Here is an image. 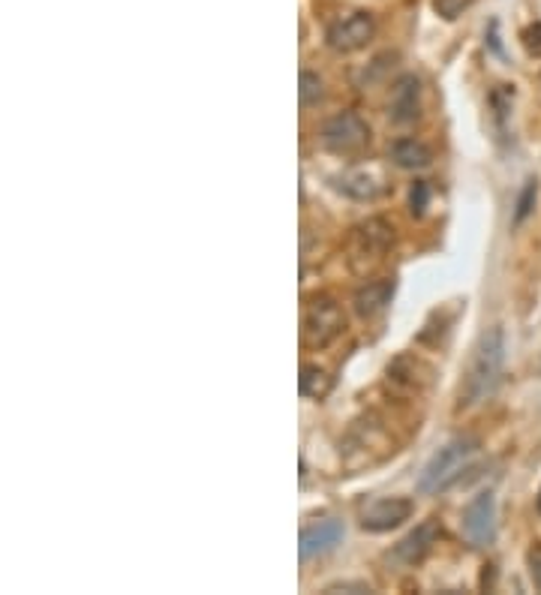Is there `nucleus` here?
<instances>
[{
  "instance_id": "15",
  "label": "nucleus",
  "mask_w": 541,
  "mask_h": 595,
  "mask_svg": "<svg viewBox=\"0 0 541 595\" xmlns=\"http://www.w3.org/2000/svg\"><path fill=\"white\" fill-rule=\"evenodd\" d=\"M298 388L310 400H325L334 388V376L328 370H322L319 364H304L301 376H298Z\"/></svg>"
},
{
  "instance_id": "13",
  "label": "nucleus",
  "mask_w": 541,
  "mask_h": 595,
  "mask_svg": "<svg viewBox=\"0 0 541 595\" xmlns=\"http://www.w3.org/2000/svg\"><path fill=\"white\" fill-rule=\"evenodd\" d=\"M394 289H397V283H394V280H388V277H385V280H373V283L361 286V289L355 292V298H352L355 313H358L361 319H373V316H379V313L391 304Z\"/></svg>"
},
{
  "instance_id": "17",
  "label": "nucleus",
  "mask_w": 541,
  "mask_h": 595,
  "mask_svg": "<svg viewBox=\"0 0 541 595\" xmlns=\"http://www.w3.org/2000/svg\"><path fill=\"white\" fill-rule=\"evenodd\" d=\"M535 199H538V181H535V178H529V181L523 184L520 196H517V205H514V226H520V223L532 214Z\"/></svg>"
},
{
  "instance_id": "3",
  "label": "nucleus",
  "mask_w": 541,
  "mask_h": 595,
  "mask_svg": "<svg viewBox=\"0 0 541 595\" xmlns=\"http://www.w3.org/2000/svg\"><path fill=\"white\" fill-rule=\"evenodd\" d=\"M322 145L325 151L337 157H358L370 145V127L355 112H340L322 127Z\"/></svg>"
},
{
  "instance_id": "6",
  "label": "nucleus",
  "mask_w": 541,
  "mask_h": 595,
  "mask_svg": "<svg viewBox=\"0 0 541 595\" xmlns=\"http://www.w3.org/2000/svg\"><path fill=\"white\" fill-rule=\"evenodd\" d=\"M376 34V22L370 13H352L340 22H334L325 34L328 40V49L337 52V55H352L358 49H364Z\"/></svg>"
},
{
  "instance_id": "9",
  "label": "nucleus",
  "mask_w": 541,
  "mask_h": 595,
  "mask_svg": "<svg viewBox=\"0 0 541 595\" xmlns=\"http://www.w3.org/2000/svg\"><path fill=\"white\" fill-rule=\"evenodd\" d=\"M439 520H424V523H418L409 535H403L397 544H394V553H391V559L394 562H400V565H406V568H412V565H418L430 550H433V544H436V538H439Z\"/></svg>"
},
{
  "instance_id": "8",
  "label": "nucleus",
  "mask_w": 541,
  "mask_h": 595,
  "mask_svg": "<svg viewBox=\"0 0 541 595\" xmlns=\"http://www.w3.org/2000/svg\"><path fill=\"white\" fill-rule=\"evenodd\" d=\"M409 517H412V499H406V496H385V499H376L361 514V526L367 532H391V529H397Z\"/></svg>"
},
{
  "instance_id": "16",
  "label": "nucleus",
  "mask_w": 541,
  "mask_h": 595,
  "mask_svg": "<svg viewBox=\"0 0 541 595\" xmlns=\"http://www.w3.org/2000/svg\"><path fill=\"white\" fill-rule=\"evenodd\" d=\"M298 94H301V106H304V109L319 106L322 97H325V82H322L316 73L304 70V73H301V82H298Z\"/></svg>"
},
{
  "instance_id": "2",
  "label": "nucleus",
  "mask_w": 541,
  "mask_h": 595,
  "mask_svg": "<svg viewBox=\"0 0 541 595\" xmlns=\"http://www.w3.org/2000/svg\"><path fill=\"white\" fill-rule=\"evenodd\" d=\"M478 439L475 436H457L448 445H442L424 466L421 478H418V493H442L454 484L463 481V472L469 469L466 460L478 451Z\"/></svg>"
},
{
  "instance_id": "10",
  "label": "nucleus",
  "mask_w": 541,
  "mask_h": 595,
  "mask_svg": "<svg viewBox=\"0 0 541 595\" xmlns=\"http://www.w3.org/2000/svg\"><path fill=\"white\" fill-rule=\"evenodd\" d=\"M421 82L415 76H400L391 91V121L412 124L421 115Z\"/></svg>"
},
{
  "instance_id": "12",
  "label": "nucleus",
  "mask_w": 541,
  "mask_h": 595,
  "mask_svg": "<svg viewBox=\"0 0 541 595\" xmlns=\"http://www.w3.org/2000/svg\"><path fill=\"white\" fill-rule=\"evenodd\" d=\"M334 184H337V190H340V193H346V196H349V199H355V202H373V199H379V196H382V190H385L382 178H379V175H373V172H367V169L343 172V175H337V178H334Z\"/></svg>"
},
{
  "instance_id": "5",
  "label": "nucleus",
  "mask_w": 541,
  "mask_h": 595,
  "mask_svg": "<svg viewBox=\"0 0 541 595\" xmlns=\"http://www.w3.org/2000/svg\"><path fill=\"white\" fill-rule=\"evenodd\" d=\"M463 535L472 547H490L496 538V496L493 490L478 493L463 511Z\"/></svg>"
},
{
  "instance_id": "11",
  "label": "nucleus",
  "mask_w": 541,
  "mask_h": 595,
  "mask_svg": "<svg viewBox=\"0 0 541 595\" xmlns=\"http://www.w3.org/2000/svg\"><path fill=\"white\" fill-rule=\"evenodd\" d=\"M391 244H394V229L379 217H373V220H367L355 229V253L364 256V259L367 256L382 259L391 250Z\"/></svg>"
},
{
  "instance_id": "18",
  "label": "nucleus",
  "mask_w": 541,
  "mask_h": 595,
  "mask_svg": "<svg viewBox=\"0 0 541 595\" xmlns=\"http://www.w3.org/2000/svg\"><path fill=\"white\" fill-rule=\"evenodd\" d=\"M427 205H430V184L427 181H415L412 190H409V208H412V214L421 217L427 211Z\"/></svg>"
},
{
  "instance_id": "21",
  "label": "nucleus",
  "mask_w": 541,
  "mask_h": 595,
  "mask_svg": "<svg viewBox=\"0 0 541 595\" xmlns=\"http://www.w3.org/2000/svg\"><path fill=\"white\" fill-rule=\"evenodd\" d=\"M535 505H538V514H541V493H538V499H535Z\"/></svg>"
},
{
  "instance_id": "7",
  "label": "nucleus",
  "mask_w": 541,
  "mask_h": 595,
  "mask_svg": "<svg viewBox=\"0 0 541 595\" xmlns=\"http://www.w3.org/2000/svg\"><path fill=\"white\" fill-rule=\"evenodd\" d=\"M346 535V526L343 520L337 517H325V520H316L310 526L301 529V538H298V553H301V562H310L316 556H325L331 553Z\"/></svg>"
},
{
  "instance_id": "4",
  "label": "nucleus",
  "mask_w": 541,
  "mask_h": 595,
  "mask_svg": "<svg viewBox=\"0 0 541 595\" xmlns=\"http://www.w3.org/2000/svg\"><path fill=\"white\" fill-rule=\"evenodd\" d=\"M346 328V319H343V310L334 298L328 295H319L310 301L307 313H304V343L310 349H325L331 346Z\"/></svg>"
},
{
  "instance_id": "14",
  "label": "nucleus",
  "mask_w": 541,
  "mask_h": 595,
  "mask_svg": "<svg viewBox=\"0 0 541 595\" xmlns=\"http://www.w3.org/2000/svg\"><path fill=\"white\" fill-rule=\"evenodd\" d=\"M391 163L400 166V169H409V172H418V169H427L433 163V151L418 142V139H397L388 151Z\"/></svg>"
},
{
  "instance_id": "20",
  "label": "nucleus",
  "mask_w": 541,
  "mask_h": 595,
  "mask_svg": "<svg viewBox=\"0 0 541 595\" xmlns=\"http://www.w3.org/2000/svg\"><path fill=\"white\" fill-rule=\"evenodd\" d=\"M370 592V586L367 583H334V586H328L325 592Z\"/></svg>"
},
{
  "instance_id": "1",
  "label": "nucleus",
  "mask_w": 541,
  "mask_h": 595,
  "mask_svg": "<svg viewBox=\"0 0 541 595\" xmlns=\"http://www.w3.org/2000/svg\"><path fill=\"white\" fill-rule=\"evenodd\" d=\"M502 367H505V331L493 325L481 334V340L472 349V361L460 385V409H472L484 403L496 391Z\"/></svg>"
},
{
  "instance_id": "19",
  "label": "nucleus",
  "mask_w": 541,
  "mask_h": 595,
  "mask_svg": "<svg viewBox=\"0 0 541 595\" xmlns=\"http://www.w3.org/2000/svg\"><path fill=\"white\" fill-rule=\"evenodd\" d=\"M526 562H529V574H532L535 589H541V547H532L529 556H526Z\"/></svg>"
}]
</instances>
